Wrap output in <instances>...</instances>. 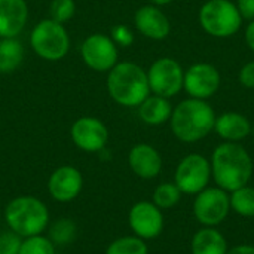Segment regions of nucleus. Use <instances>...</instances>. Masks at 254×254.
<instances>
[{
	"mask_svg": "<svg viewBox=\"0 0 254 254\" xmlns=\"http://www.w3.org/2000/svg\"><path fill=\"white\" fill-rule=\"evenodd\" d=\"M80 55L83 63L98 73H109L119 63L118 46L110 36L103 33L89 34L80 46Z\"/></svg>",
	"mask_w": 254,
	"mask_h": 254,
	"instance_id": "nucleus-8",
	"label": "nucleus"
},
{
	"mask_svg": "<svg viewBox=\"0 0 254 254\" xmlns=\"http://www.w3.org/2000/svg\"><path fill=\"white\" fill-rule=\"evenodd\" d=\"M173 0H150V3L152 4H155V6H158V7H161V6H167V4H170Z\"/></svg>",
	"mask_w": 254,
	"mask_h": 254,
	"instance_id": "nucleus-34",
	"label": "nucleus"
},
{
	"mask_svg": "<svg viewBox=\"0 0 254 254\" xmlns=\"http://www.w3.org/2000/svg\"><path fill=\"white\" fill-rule=\"evenodd\" d=\"M237 9L243 19L253 21L254 19V0H238L237 1Z\"/></svg>",
	"mask_w": 254,
	"mask_h": 254,
	"instance_id": "nucleus-31",
	"label": "nucleus"
},
{
	"mask_svg": "<svg viewBox=\"0 0 254 254\" xmlns=\"http://www.w3.org/2000/svg\"><path fill=\"white\" fill-rule=\"evenodd\" d=\"M252 134H253V137H254V124L252 125Z\"/></svg>",
	"mask_w": 254,
	"mask_h": 254,
	"instance_id": "nucleus-35",
	"label": "nucleus"
},
{
	"mask_svg": "<svg viewBox=\"0 0 254 254\" xmlns=\"http://www.w3.org/2000/svg\"><path fill=\"white\" fill-rule=\"evenodd\" d=\"M216 113L207 100L186 98L180 101L171 113L170 125L177 140L196 143L214 131Z\"/></svg>",
	"mask_w": 254,
	"mask_h": 254,
	"instance_id": "nucleus-2",
	"label": "nucleus"
},
{
	"mask_svg": "<svg viewBox=\"0 0 254 254\" xmlns=\"http://www.w3.org/2000/svg\"><path fill=\"white\" fill-rule=\"evenodd\" d=\"M231 199V208L244 217L254 216V188H249L247 185L234 190Z\"/></svg>",
	"mask_w": 254,
	"mask_h": 254,
	"instance_id": "nucleus-23",
	"label": "nucleus"
},
{
	"mask_svg": "<svg viewBox=\"0 0 254 254\" xmlns=\"http://www.w3.org/2000/svg\"><path fill=\"white\" fill-rule=\"evenodd\" d=\"M238 80L244 88L254 89V61H249L241 67L238 73Z\"/></svg>",
	"mask_w": 254,
	"mask_h": 254,
	"instance_id": "nucleus-30",
	"label": "nucleus"
},
{
	"mask_svg": "<svg viewBox=\"0 0 254 254\" xmlns=\"http://www.w3.org/2000/svg\"><path fill=\"white\" fill-rule=\"evenodd\" d=\"M211 174L223 190H237L246 186L253 173V161L249 152L238 143L219 144L211 156Z\"/></svg>",
	"mask_w": 254,
	"mask_h": 254,
	"instance_id": "nucleus-1",
	"label": "nucleus"
},
{
	"mask_svg": "<svg viewBox=\"0 0 254 254\" xmlns=\"http://www.w3.org/2000/svg\"><path fill=\"white\" fill-rule=\"evenodd\" d=\"M185 71L180 63L171 57H162L152 63L147 70L150 94L171 98L183 89Z\"/></svg>",
	"mask_w": 254,
	"mask_h": 254,
	"instance_id": "nucleus-7",
	"label": "nucleus"
},
{
	"mask_svg": "<svg viewBox=\"0 0 254 254\" xmlns=\"http://www.w3.org/2000/svg\"><path fill=\"white\" fill-rule=\"evenodd\" d=\"M131 170L141 179H153L161 173L162 158L159 152L146 143L135 144L128 156Z\"/></svg>",
	"mask_w": 254,
	"mask_h": 254,
	"instance_id": "nucleus-17",
	"label": "nucleus"
},
{
	"mask_svg": "<svg viewBox=\"0 0 254 254\" xmlns=\"http://www.w3.org/2000/svg\"><path fill=\"white\" fill-rule=\"evenodd\" d=\"M134 24L144 37L152 40H164L171 31L168 16L155 4L141 6L134 15Z\"/></svg>",
	"mask_w": 254,
	"mask_h": 254,
	"instance_id": "nucleus-15",
	"label": "nucleus"
},
{
	"mask_svg": "<svg viewBox=\"0 0 254 254\" xmlns=\"http://www.w3.org/2000/svg\"><path fill=\"white\" fill-rule=\"evenodd\" d=\"M83 189L82 173L71 165L58 167L48 180V192L58 202H70L79 196Z\"/></svg>",
	"mask_w": 254,
	"mask_h": 254,
	"instance_id": "nucleus-13",
	"label": "nucleus"
},
{
	"mask_svg": "<svg viewBox=\"0 0 254 254\" xmlns=\"http://www.w3.org/2000/svg\"><path fill=\"white\" fill-rule=\"evenodd\" d=\"M24 60V46L16 37L0 39V74H10L18 70Z\"/></svg>",
	"mask_w": 254,
	"mask_h": 254,
	"instance_id": "nucleus-21",
	"label": "nucleus"
},
{
	"mask_svg": "<svg viewBox=\"0 0 254 254\" xmlns=\"http://www.w3.org/2000/svg\"><path fill=\"white\" fill-rule=\"evenodd\" d=\"M180 195L182 190L176 183H162L153 192V204L159 210H168L180 201Z\"/></svg>",
	"mask_w": 254,
	"mask_h": 254,
	"instance_id": "nucleus-25",
	"label": "nucleus"
},
{
	"mask_svg": "<svg viewBox=\"0 0 254 254\" xmlns=\"http://www.w3.org/2000/svg\"><path fill=\"white\" fill-rule=\"evenodd\" d=\"M129 226L135 237L141 240H152L162 232L164 216L153 202L141 201L129 211Z\"/></svg>",
	"mask_w": 254,
	"mask_h": 254,
	"instance_id": "nucleus-14",
	"label": "nucleus"
},
{
	"mask_svg": "<svg viewBox=\"0 0 254 254\" xmlns=\"http://www.w3.org/2000/svg\"><path fill=\"white\" fill-rule=\"evenodd\" d=\"M110 37L118 48H128L134 43V33L125 24H116L112 27Z\"/></svg>",
	"mask_w": 254,
	"mask_h": 254,
	"instance_id": "nucleus-29",
	"label": "nucleus"
},
{
	"mask_svg": "<svg viewBox=\"0 0 254 254\" xmlns=\"http://www.w3.org/2000/svg\"><path fill=\"white\" fill-rule=\"evenodd\" d=\"M211 177V165L208 159L199 153H190L185 156L177 168L174 176V183L185 193H199L204 190Z\"/></svg>",
	"mask_w": 254,
	"mask_h": 254,
	"instance_id": "nucleus-9",
	"label": "nucleus"
},
{
	"mask_svg": "<svg viewBox=\"0 0 254 254\" xmlns=\"http://www.w3.org/2000/svg\"><path fill=\"white\" fill-rule=\"evenodd\" d=\"M226 254H254L253 246H237Z\"/></svg>",
	"mask_w": 254,
	"mask_h": 254,
	"instance_id": "nucleus-33",
	"label": "nucleus"
},
{
	"mask_svg": "<svg viewBox=\"0 0 254 254\" xmlns=\"http://www.w3.org/2000/svg\"><path fill=\"white\" fill-rule=\"evenodd\" d=\"M76 13L74 0H52L49 4V18L64 24L70 21Z\"/></svg>",
	"mask_w": 254,
	"mask_h": 254,
	"instance_id": "nucleus-27",
	"label": "nucleus"
},
{
	"mask_svg": "<svg viewBox=\"0 0 254 254\" xmlns=\"http://www.w3.org/2000/svg\"><path fill=\"white\" fill-rule=\"evenodd\" d=\"M107 92L124 107H138L149 95L147 71L131 61H119L107 73Z\"/></svg>",
	"mask_w": 254,
	"mask_h": 254,
	"instance_id": "nucleus-3",
	"label": "nucleus"
},
{
	"mask_svg": "<svg viewBox=\"0 0 254 254\" xmlns=\"http://www.w3.org/2000/svg\"><path fill=\"white\" fill-rule=\"evenodd\" d=\"M70 36L64 24L51 18L39 21L30 34V46L46 61H60L70 51Z\"/></svg>",
	"mask_w": 254,
	"mask_h": 254,
	"instance_id": "nucleus-5",
	"label": "nucleus"
},
{
	"mask_svg": "<svg viewBox=\"0 0 254 254\" xmlns=\"http://www.w3.org/2000/svg\"><path fill=\"white\" fill-rule=\"evenodd\" d=\"M19 254H55V244L43 234L27 237L22 238Z\"/></svg>",
	"mask_w": 254,
	"mask_h": 254,
	"instance_id": "nucleus-26",
	"label": "nucleus"
},
{
	"mask_svg": "<svg viewBox=\"0 0 254 254\" xmlns=\"http://www.w3.org/2000/svg\"><path fill=\"white\" fill-rule=\"evenodd\" d=\"M214 131L225 141L238 143L252 132V124L238 112H226L220 116H216Z\"/></svg>",
	"mask_w": 254,
	"mask_h": 254,
	"instance_id": "nucleus-18",
	"label": "nucleus"
},
{
	"mask_svg": "<svg viewBox=\"0 0 254 254\" xmlns=\"http://www.w3.org/2000/svg\"><path fill=\"white\" fill-rule=\"evenodd\" d=\"M73 143L83 152L95 153L104 150L109 141V129L104 122L94 116H82L74 121L70 129Z\"/></svg>",
	"mask_w": 254,
	"mask_h": 254,
	"instance_id": "nucleus-12",
	"label": "nucleus"
},
{
	"mask_svg": "<svg viewBox=\"0 0 254 254\" xmlns=\"http://www.w3.org/2000/svg\"><path fill=\"white\" fill-rule=\"evenodd\" d=\"M28 21L25 0H0V39L18 37Z\"/></svg>",
	"mask_w": 254,
	"mask_h": 254,
	"instance_id": "nucleus-16",
	"label": "nucleus"
},
{
	"mask_svg": "<svg viewBox=\"0 0 254 254\" xmlns=\"http://www.w3.org/2000/svg\"><path fill=\"white\" fill-rule=\"evenodd\" d=\"M106 254H149V249L138 237H121L110 243Z\"/></svg>",
	"mask_w": 254,
	"mask_h": 254,
	"instance_id": "nucleus-24",
	"label": "nucleus"
},
{
	"mask_svg": "<svg viewBox=\"0 0 254 254\" xmlns=\"http://www.w3.org/2000/svg\"><path fill=\"white\" fill-rule=\"evenodd\" d=\"M4 220L10 231L22 238L40 235L49 226L48 207L37 198L16 196L4 208Z\"/></svg>",
	"mask_w": 254,
	"mask_h": 254,
	"instance_id": "nucleus-4",
	"label": "nucleus"
},
{
	"mask_svg": "<svg viewBox=\"0 0 254 254\" xmlns=\"http://www.w3.org/2000/svg\"><path fill=\"white\" fill-rule=\"evenodd\" d=\"M22 237L7 229L0 234V254H19Z\"/></svg>",
	"mask_w": 254,
	"mask_h": 254,
	"instance_id": "nucleus-28",
	"label": "nucleus"
},
{
	"mask_svg": "<svg viewBox=\"0 0 254 254\" xmlns=\"http://www.w3.org/2000/svg\"><path fill=\"white\" fill-rule=\"evenodd\" d=\"M140 119L147 125H161L170 121L173 113V106L170 98H164L155 94H150L138 107Z\"/></svg>",
	"mask_w": 254,
	"mask_h": 254,
	"instance_id": "nucleus-19",
	"label": "nucleus"
},
{
	"mask_svg": "<svg viewBox=\"0 0 254 254\" xmlns=\"http://www.w3.org/2000/svg\"><path fill=\"white\" fill-rule=\"evenodd\" d=\"M229 210L231 199L222 188H208L201 190L193 204L196 219L208 228L220 225L228 217Z\"/></svg>",
	"mask_w": 254,
	"mask_h": 254,
	"instance_id": "nucleus-10",
	"label": "nucleus"
},
{
	"mask_svg": "<svg viewBox=\"0 0 254 254\" xmlns=\"http://www.w3.org/2000/svg\"><path fill=\"white\" fill-rule=\"evenodd\" d=\"M199 24L205 33L217 39H228L237 34L243 25L237 4L231 0H208L199 9Z\"/></svg>",
	"mask_w": 254,
	"mask_h": 254,
	"instance_id": "nucleus-6",
	"label": "nucleus"
},
{
	"mask_svg": "<svg viewBox=\"0 0 254 254\" xmlns=\"http://www.w3.org/2000/svg\"><path fill=\"white\" fill-rule=\"evenodd\" d=\"M244 39H246V43L250 48V51L254 52V19L247 24L246 31H244Z\"/></svg>",
	"mask_w": 254,
	"mask_h": 254,
	"instance_id": "nucleus-32",
	"label": "nucleus"
},
{
	"mask_svg": "<svg viewBox=\"0 0 254 254\" xmlns=\"http://www.w3.org/2000/svg\"><path fill=\"white\" fill-rule=\"evenodd\" d=\"M77 235V226L71 219H58L49 225V240L55 246H67L74 241Z\"/></svg>",
	"mask_w": 254,
	"mask_h": 254,
	"instance_id": "nucleus-22",
	"label": "nucleus"
},
{
	"mask_svg": "<svg viewBox=\"0 0 254 254\" xmlns=\"http://www.w3.org/2000/svg\"><path fill=\"white\" fill-rule=\"evenodd\" d=\"M219 70L208 63H196L185 71L183 89L190 98L208 100L220 89Z\"/></svg>",
	"mask_w": 254,
	"mask_h": 254,
	"instance_id": "nucleus-11",
	"label": "nucleus"
},
{
	"mask_svg": "<svg viewBox=\"0 0 254 254\" xmlns=\"http://www.w3.org/2000/svg\"><path fill=\"white\" fill-rule=\"evenodd\" d=\"M228 246L225 237L213 229L205 228L195 234L192 240V254H226Z\"/></svg>",
	"mask_w": 254,
	"mask_h": 254,
	"instance_id": "nucleus-20",
	"label": "nucleus"
}]
</instances>
